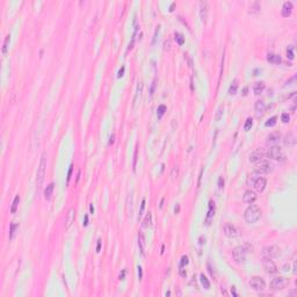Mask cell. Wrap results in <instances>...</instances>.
<instances>
[{"label":"cell","mask_w":297,"mask_h":297,"mask_svg":"<svg viewBox=\"0 0 297 297\" xmlns=\"http://www.w3.org/2000/svg\"><path fill=\"white\" fill-rule=\"evenodd\" d=\"M261 218V209L257 204H249L244 213V219L248 224H254Z\"/></svg>","instance_id":"obj_1"},{"label":"cell","mask_w":297,"mask_h":297,"mask_svg":"<svg viewBox=\"0 0 297 297\" xmlns=\"http://www.w3.org/2000/svg\"><path fill=\"white\" fill-rule=\"evenodd\" d=\"M249 252H252V246H249L248 244H244V245H240V246H237L232 251L233 260L237 263H244L246 261L247 253H249Z\"/></svg>","instance_id":"obj_2"},{"label":"cell","mask_w":297,"mask_h":297,"mask_svg":"<svg viewBox=\"0 0 297 297\" xmlns=\"http://www.w3.org/2000/svg\"><path fill=\"white\" fill-rule=\"evenodd\" d=\"M46 173H47V153L43 152L41 160H40V165L37 167V176H36V182H37V188L41 189L44 178H46Z\"/></svg>","instance_id":"obj_3"},{"label":"cell","mask_w":297,"mask_h":297,"mask_svg":"<svg viewBox=\"0 0 297 297\" xmlns=\"http://www.w3.org/2000/svg\"><path fill=\"white\" fill-rule=\"evenodd\" d=\"M273 168H274V166L272 162L269 160H265V159H261L260 161L255 162V165H254V172L258 174L271 173L273 171Z\"/></svg>","instance_id":"obj_4"},{"label":"cell","mask_w":297,"mask_h":297,"mask_svg":"<svg viewBox=\"0 0 297 297\" xmlns=\"http://www.w3.org/2000/svg\"><path fill=\"white\" fill-rule=\"evenodd\" d=\"M267 157L271 158V159H274V160H277V161H283L286 159V154H284L283 150L277 145H273L268 148V151H267Z\"/></svg>","instance_id":"obj_5"},{"label":"cell","mask_w":297,"mask_h":297,"mask_svg":"<svg viewBox=\"0 0 297 297\" xmlns=\"http://www.w3.org/2000/svg\"><path fill=\"white\" fill-rule=\"evenodd\" d=\"M288 284H289V280H288V279H286V277H283V276H279V277H275V279L272 280V282H271V289H272V290H275V291L282 290V289H284Z\"/></svg>","instance_id":"obj_6"},{"label":"cell","mask_w":297,"mask_h":297,"mask_svg":"<svg viewBox=\"0 0 297 297\" xmlns=\"http://www.w3.org/2000/svg\"><path fill=\"white\" fill-rule=\"evenodd\" d=\"M249 286H251V288L253 289V290H257V291H262L265 288H266V282H265V280L262 279V277H260V276H253V277H251V280H249Z\"/></svg>","instance_id":"obj_7"},{"label":"cell","mask_w":297,"mask_h":297,"mask_svg":"<svg viewBox=\"0 0 297 297\" xmlns=\"http://www.w3.org/2000/svg\"><path fill=\"white\" fill-rule=\"evenodd\" d=\"M261 253L263 255V258H276L280 254V247L276 245H271V246H266L262 248Z\"/></svg>","instance_id":"obj_8"},{"label":"cell","mask_w":297,"mask_h":297,"mask_svg":"<svg viewBox=\"0 0 297 297\" xmlns=\"http://www.w3.org/2000/svg\"><path fill=\"white\" fill-rule=\"evenodd\" d=\"M262 268L267 274H275L277 272V267L271 258H263L262 259Z\"/></svg>","instance_id":"obj_9"},{"label":"cell","mask_w":297,"mask_h":297,"mask_svg":"<svg viewBox=\"0 0 297 297\" xmlns=\"http://www.w3.org/2000/svg\"><path fill=\"white\" fill-rule=\"evenodd\" d=\"M223 232L229 238H236V237H238L240 234V231L237 229V226H234L233 224H230V223H226L223 226Z\"/></svg>","instance_id":"obj_10"},{"label":"cell","mask_w":297,"mask_h":297,"mask_svg":"<svg viewBox=\"0 0 297 297\" xmlns=\"http://www.w3.org/2000/svg\"><path fill=\"white\" fill-rule=\"evenodd\" d=\"M280 139H281V133L280 132H272V133H269V135L267 136L266 144L273 146V145H276L280 142Z\"/></svg>","instance_id":"obj_11"},{"label":"cell","mask_w":297,"mask_h":297,"mask_svg":"<svg viewBox=\"0 0 297 297\" xmlns=\"http://www.w3.org/2000/svg\"><path fill=\"white\" fill-rule=\"evenodd\" d=\"M208 13H209V5H208V3L207 1H200V18H201L202 22L207 21Z\"/></svg>","instance_id":"obj_12"},{"label":"cell","mask_w":297,"mask_h":297,"mask_svg":"<svg viewBox=\"0 0 297 297\" xmlns=\"http://www.w3.org/2000/svg\"><path fill=\"white\" fill-rule=\"evenodd\" d=\"M215 211H216V205H215V202L213 200L209 201V205H208V214H207V219H205V223L208 225L210 224V220L213 219V217L215 216Z\"/></svg>","instance_id":"obj_13"},{"label":"cell","mask_w":297,"mask_h":297,"mask_svg":"<svg viewBox=\"0 0 297 297\" xmlns=\"http://www.w3.org/2000/svg\"><path fill=\"white\" fill-rule=\"evenodd\" d=\"M266 186H267V180H266V178H262V176H259L258 179L255 180L254 185H253L254 189H255L258 193H262V191L265 190Z\"/></svg>","instance_id":"obj_14"},{"label":"cell","mask_w":297,"mask_h":297,"mask_svg":"<svg viewBox=\"0 0 297 297\" xmlns=\"http://www.w3.org/2000/svg\"><path fill=\"white\" fill-rule=\"evenodd\" d=\"M257 200V194L255 191L253 190H246L243 195V201L246 203V204H252L254 201Z\"/></svg>","instance_id":"obj_15"},{"label":"cell","mask_w":297,"mask_h":297,"mask_svg":"<svg viewBox=\"0 0 297 297\" xmlns=\"http://www.w3.org/2000/svg\"><path fill=\"white\" fill-rule=\"evenodd\" d=\"M74 219H76V210L74 208H70V210L67 213L66 219H65V229H70V226L74 223Z\"/></svg>","instance_id":"obj_16"},{"label":"cell","mask_w":297,"mask_h":297,"mask_svg":"<svg viewBox=\"0 0 297 297\" xmlns=\"http://www.w3.org/2000/svg\"><path fill=\"white\" fill-rule=\"evenodd\" d=\"M263 157H265L263 151L260 150V148H258V150L253 151V152H252V153L248 156V160H249L251 162H258V161H260L261 159H263Z\"/></svg>","instance_id":"obj_17"},{"label":"cell","mask_w":297,"mask_h":297,"mask_svg":"<svg viewBox=\"0 0 297 297\" xmlns=\"http://www.w3.org/2000/svg\"><path fill=\"white\" fill-rule=\"evenodd\" d=\"M281 13H282V16H284V18L290 16V15H291V13H292V3H290V1H286V3L283 4V6H282V11H281Z\"/></svg>","instance_id":"obj_18"},{"label":"cell","mask_w":297,"mask_h":297,"mask_svg":"<svg viewBox=\"0 0 297 297\" xmlns=\"http://www.w3.org/2000/svg\"><path fill=\"white\" fill-rule=\"evenodd\" d=\"M261 9V3L260 1H253L251 5H249V8H248V14H252V15H255L258 14Z\"/></svg>","instance_id":"obj_19"},{"label":"cell","mask_w":297,"mask_h":297,"mask_svg":"<svg viewBox=\"0 0 297 297\" xmlns=\"http://www.w3.org/2000/svg\"><path fill=\"white\" fill-rule=\"evenodd\" d=\"M265 88H266L265 81H257V82L253 85V92H254V94L259 95V94H261V93L265 91Z\"/></svg>","instance_id":"obj_20"},{"label":"cell","mask_w":297,"mask_h":297,"mask_svg":"<svg viewBox=\"0 0 297 297\" xmlns=\"http://www.w3.org/2000/svg\"><path fill=\"white\" fill-rule=\"evenodd\" d=\"M138 247H139L142 255H144L145 254V237H144L143 232L138 233Z\"/></svg>","instance_id":"obj_21"},{"label":"cell","mask_w":297,"mask_h":297,"mask_svg":"<svg viewBox=\"0 0 297 297\" xmlns=\"http://www.w3.org/2000/svg\"><path fill=\"white\" fill-rule=\"evenodd\" d=\"M283 143H284L286 146H294L296 144V137H295L294 133L290 132V133H288V135H286Z\"/></svg>","instance_id":"obj_22"},{"label":"cell","mask_w":297,"mask_h":297,"mask_svg":"<svg viewBox=\"0 0 297 297\" xmlns=\"http://www.w3.org/2000/svg\"><path fill=\"white\" fill-rule=\"evenodd\" d=\"M53 188H55V183L51 182L47 186L46 190H44V199L47 201H50L51 200V196H52V193H53Z\"/></svg>","instance_id":"obj_23"},{"label":"cell","mask_w":297,"mask_h":297,"mask_svg":"<svg viewBox=\"0 0 297 297\" xmlns=\"http://www.w3.org/2000/svg\"><path fill=\"white\" fill-rule=\"evenodd\" d=\"M267 62H269L272 64H280L281 63V57L276 53L269 52L268 55H267Z\"/></svg>","instance_id":"obj_24"},{"label":"cell","mask_w":297,"mask_h":297,"mask_svg":"<svg viewBox=\"0 0 297 297\" xmlns=\"http://www.w3.org/2000/svg\"><path fill=\"white\" fill-rule=\"evenodd\" d=\"M254 109H255V112H257L258 114L263 113V112L266 110V103H265V101H263V100H258V101L255 102V105H254Z\"/></svg>","instance_id":"obj_25"},{"label":"cell","mask_w":297,"mask_h":297,"mask_svg":"<svg viewBox=\"0 0 297 297\" xmlns=\"http://www.w3.org/2000/svg\"><path fill=\"white\" fill-rule=\"evenodd\" d=\"M142 91H143V82H142V81H138L136 94H135V99H133V107H135L136 103L138 102V100H139V98H141V94H142Z\"/></svg>","instance_id":"obj_26"},{"label":"cell","mask_w":297,"mask_h":297,"mask_svg":"<svg viewBox=\"0 0 297 297\" xmlns=\"http://www.w3.org/2000/svg\"><path fill=\"white\" fill-rule=\"evenodd\" d=\"M152 225V214L148 211L143 220V228H150Z\"/></svg>","instance_id":"obj_27"},{"label":"cell","mask_w":297,"mask_h":297,"mask_svg":"<svg viewBox=\"0 0 297 297\" xmlns=\"http://www.w3.org/2000/svg\"><path fill=\"white\" fill-rule=\"evenodd\" d=\"M238 80L237 79H234L232 82H231V85H230V87H229V94L230 95H234L236 93H237V91H238Z\"/></svg>","instance_id":"obj_28"},{"label":"cell","mask_w":297,"mask_h":297,"mask_svg":"<svg viewBox=\"0 0 297 297\" xmlns=\"http://www.w3.org/2000/svg\"><path fill=\"white\" fill-rule=\"evenodd\" d=\"M200 282H201V284H202V287L204 289H210V282H209V280L207 279V276L203 273L200 274Z\"/></svg>","instance_id":"obj_29"},{"label":"cell","mask_w":297,"mask_h":297,"mask_svg":"<svg viewBox=\"0 0 297 297\" xmlns=\"http://www.w3.org/2000/svg\"><path fill=\"white\" fill-rule=\"evenodd\" d=\"M19 203H20V196L16 195L13 200V203H12V207H11V213L12 214H15L16 210H18V207H19Z\"/></svg>","instance_id":"obj_30"},{"label":"cell","mask_w":297,"mask_h":297,"mask_svg":"<svg viewBox=\"0 0 297 297\" xmlns=\"http://www.w3.org/2000/svg\"><path fill=\"white\" fill-rule=\"evenodd\" d=\"M259 178V174L258 173H252V174H249L248 176H247V180H246V183L248 185V186H253L254 185V182H255V180Z\"/></svg>","instance_id":"obj_31"},{"label":"cell","mask_w":297,"mask_h":297,"mask_svg":"<svg viewBox=\"0 0 297 297\" xmlns=\"http://www.w3.org/2000/svg\"><path fill=\"white\" fill-rule=\"evenodd\" d=\"M19 228V224L16 223H11V226H9V239H13L14 238V234H15V231L16 229Z\"/></svg>","instance_id":"obj_32"},{"label":"cell","mask_w":297,"mask_h":297,"mask_svg":"<svg viewBox=\"0 0 297 297\" xmlns=\"http://www.w3.org/2000/svg\"><path fill=\"white\" fill-rule=\"evenodd\" d=\"M174 38H175L176 43L179 44V46H182V44L185 43V37H183V35L180 34V33H175V34H174Z\"/></svg>","instance_id":"obj_33"},{"label":"cell","mask_w":297,"mask_h":297,"mask_svg":"<svg viewBox=\"0 0 297 297\" xmlns=\"http://www.w3.org/2000/svg\"><path fill=\"white\" fill-rule=\"evenodd\" d=\"M167 110V108H166V106L165 105H160V106H158V109H157V115H158V117L159 118H161L162 117V115L165 114V112Z\"/></svg>","instance_id":"obj_34"},{"label":"cell","mask_w":297,"mask_h":297,"mask_svg":"<svg viewBox=\"0 0 297 297\" xmlns=\"http://www.w3.org/2000/svg\"><path fill=\"white\" fill-rule=\"evenodd\" d=\"M252 125H253V118H252V117L246 118L245 124H244V130H245V131H248V130L252 128Z\"/></svg>","instance_id":"obj_35"},{"label":"cell","mask_w":297,"mask_h":297,"mask_svg":"<svg viewBox=\"0 0 297 297\" xmlns=\"http://www.w3.org/2000/svg\"><path fill=\"white\" fill-rule=\"evenodd\" d=\"M11 41V35H7L6 36V40L4 42V46H3V55L6 56L7 55V49H8V43Z\"/></svg>","instance_id":"obj_36"},{"label":"cell","mask_w":297,"mask_h":297,"mask_svg":"<svg viewBox=\"0 0 297 297\" xmlns=\"http://www.w3.org/2000/svg\"><path fill=\"white\" fill-rule=\"evenodd\" d=\"M276 120H277V117H276V116H273V117H271L269 120L265 123V125H266V127H274V125L276 124Z\"/></svg>","instance_id":"obj_37"},{"label":"cell","mask_w":297,"mask_h":297,"mask_svg":"<svg viewBox=\"0 0 297 297\" xmlns=\"http://www.w3.org/2000/svg\"><path fill=\"white\" fill-rule=\"evenodd\" d=\"M178 174H179V168H178V166H175V167H173L172 174H171L172 180H175V178H178Z\"/></svg>","instance_id":"obj_38"},{"label":"cell","mask_w":297,"mask_h":297,"mask_svg":"<svg viewBox=\"0 0 297 297\" xmlns=\"http://www.w3.org/2000/svg\"><path fill=\"white\" fill-rule=\"evenodd\" d=\"M188 262H189L188 257H187V255H183V257L181 258V261H180V267H185V266H187Z\"/></svg>","instance_id":"obj_39"},{"label":"cell","mask_w":297,"mask_h":297,"mask_svg":"<svg viewBox=\"0 0 297 297\" xmlns=\"http://www.w3.org/2000/svg\"><path fill=\"white\" fill-rule=\"evenodd\" d=\"M281 120H282V122H283V123H288L290 121V116L287 113H283L281 115Z\"/></svg>","instance_id":"obj_40"},{"label":"cell","mask_w":297,"mask_h":297,"mask_svg":"<svg viewBox=\"0 0 297 297\" xmlns=\"http://www.w3.org/2000/svg\"><path fill=\"white\" fill-rule=\"evenodd\" d=\"M217 112H218V113H217V115H216V121H219V120H220V117H222V115H223V112H224V107L220 106V107L218 108Z\"/></svg>","instance_id":"obj_41"},{"label":"cell","mask_w":297,"mask_h":297,"mask_svg":"<svg viewBox=\"0 0 297 297\" xmlns=\"http://www.w3.org/2000/svg\"><path fill=\"white\" fill-rule=\"evenodd\" d=\"M72 172H73V165H71V166H70V168H69V172H67V178H66V185H69V182H70V180H71Z\"/></svg>","instance_id":"obj_42"},{"label":"cell","mask_w":297,"mask_h":297,"mask_svg":"<svg viewBox=\"0 0 297 297\" xmlns=\"http://www.w3.org/2000/svg\"><path fill=\"white\" fill-rule=\"evenodd\" d=\"M287 57H288L289 59H294V48H292V47H290V48L287 49Z\"/></svg>","instance_id":"obj_43"},{"label":"cell","mask_w":297,"mask_h":297,"mask_svg":"<svg viewBox=\"0 0 297 297\" xmlns=\"http://www.w3.org/2000/svg\"><path fill=\"white\" fill-rule=\"evenodd\" d=\"M145 199H143L142 200V204H141V210H139V216H138V219L142 217V215H143V213H144V209H145Z\"/></svg>","instance_id":"obj_44"},{"label":"cell","mask_w":297,"mask_h":297,"mask_svg":"<svg viewBox=\"0 0 297 297\" xmlns=\"http://www.w3.org/2000/svg\"><path fill=\"white\" fill-rule=\"evenodd\" d=\"M137 154H138V147H136L135 150V156H133V172H136V164H137Z\"/></svg>","instance_id":"obj_45"},{"label":"cell","mask_w":297,"mask_h":297,"mask_svg":"<svg viewBox=\"0 0 297 297\" xmlns=\"http://www.w3.org/2000/svg\"><path fill=\"white\" fill-rule=\"evenodd\" d=\"M218 188H219V189L224 188V178H223V176H219V178H218Z\"/></svg>","instance_id":"obj_46"},{"label":"cell","mask_w":297,"mask_h":297,"mask_svg":"<svg viewBox=\"0 0 297 297\" xmlns=\"http://www.w3.org/2000/svg\"><path fill=\"white\" fill-rule=\"evenodd\" d=\"M179 273H180V276H181V277H186V276H187V272H186V269H183V267H180Z\"/></svg>","instance_id":"obj_47"},{"label":"cell","mask_w":297,"mask_h":297,"mask_svg":"<svg viewBox=\"0 0 297 297\" xmlns=\"http://www.w3.org/2000/svg\"><path fill=\"white\" fill-rule=\"evenodd\" d=\"M138 277H139V280H142L143 279V269H142V267L141 266H138Z\"/></svg>","instance_id":"obj_48"},{"label":"cell","mask_w":297,"mask_h":297,"mask_svg":"<svg viewBox=\"0 0 297 297\" xmlns=\"http://www.w3.org/2000/svg\"><path fill=\"white\" fill-rule=\"evenodd\" d=\"M124 70H125V67H124V66H122V67H121V70L118 71V74H117V77H118V78H121V77L123 76V73H124Z\"/></svg>","instance_id":"obj_49"},{"label":"cell","mask_w":297,"mask_h":297,"mask_svg":"<svg viewBox=\"0 0 297 297\" xmlns=\"http://www.w3.org/2000/svg\"><path fill=\"white\" fill-rule=\"evenodd\" d=\"M207 266H208V271H209V273H210L211 277H215V274H214V272H213V268H211V266H210V263H208Z\"/></svg>","instance_id":"obj_50"},{"label":"cell","mask_w":297,"mask_h":297,"mask_svg":"<svg viewBox=\"0 0 297 297\" xmlns=\"http://www.w3.org/2000/svg\"><path fill=\"white\" fill-rule=\"evenodd\" d=\"M82 224H84V226H87V225H88V216H87V215H85V218H84V223H82Z\"/></svg>","instance_id":"obj_51"},{"label":"cell","mask_w":297,"mask_h":297,"mask_svg":"<svg viewBox=\"0 0 297 297\" xmlns=\"http://www.w3.org/2000/svg\"><path fill=\"white\" fill-rule=\"evenodd\" d=\"M179 211H180V204H176L175 208H174V213H175V214H179Z\"/></svg>","instance_id":"obj_52"},{"label":"cell","mask_w":297,"mask_h":297,"mask_svg":"<svg viewBox=\"0 0 297 297\" xmlns=\"http://www.w3.org/2000/svg\"><path fill=\"white\" fill-rule=\"evenodd\" d=\"M170 48H171V42H170V41H166V42H165V49H166V50H170Z\"/></svg>","instance_id":"obj_53"},{"label":"cell","mask_w":297,"mask_h":297,"mask_svg":"<svg viewBox=\"0 0 297 297\" xmlns=\"http://www.w3.org/2000/svg\"><path fill=\"white\" fill-rule=\"evenodd\" d=\"M199 240H200V245H203V244L205 243V238H204L203 236H201V237H200V239H199Z\"/></svg>","instance_id":"obj_54"},{"label":"cell","mask_w":297,"mask_h":297,"mask_svg":"<svg viewBox=\"0 0 297 297\" xmlns=\"http://www.w3.org/2000/svg\"><path fill=\"white\" fill-rule=\"evenodd\" d=\"M101 251V240H98V245H96V252Z\"/></svg>","instance_id":"obj_55"},{"label":"cell","mask_w":297,"mask_h":297,"mask_svg":"<svg viewBox=\"0 0 297 297\" xmlns=\"http://www.w3.org/2000/svg\"><path fill=\"white\" fill-rule=\"evenodd\" d=\"M231 294H232L233 296H238V294H237V291H236V288H234V287H232V288H231Z\"/></svg>","instance_id":"obj_56"},{"label":"cell","mask_w":297,"mask_h":297,"mask_svg":"<svg viewBox=\"0 0 297 297\" xmlns=\"http://www.w3.org/2000/svg\"><path fill=\"white\" fill-rule=\"evenodd\" d=\"M295 79H296V77H292L290 80H288V81L286 82V85H291V82H292V81H295Z\"/></svg>","instance_id":"obj_57"},{"label":"cell","mask_w":297,"mask_h":297,"mask_svg":"<svg viewBox=\"0 0 297 297\" xmlns=\"http://www.w3.org/2000/svg\"><path fill=\"white\" fill-rule=\"evenodd\" d=\"M114 138H115V135H112V136H110V138H109V145L114 143Z\"/></svg>","instance_id":"obj_58"},{"label":"cell","mask_w":297,"mask_h":297,"mask_svg":"<svg viewBox=\"0 0 297 297\" xmlns=\"http://www.w3.org/2000/svg\"><path fill=\"white\" fill-rule=\"evenodd\" d=\"M90 211H91V214H94V207H93V204H90Z\"/></svg>","instance_id":"obj_59"},{"label":"cell","mask_w":297,"mask_h":297,"mask_svg":"<svg viewBox=\"0 0 297 297\" xmlns=\"http://www.w3.org/2000/svg\"><path fill=\"white\" fill-rule=\"evenodd\" d=\"M124 275H125V271H123L122 274H120V280H123V279H124Z\"/></svg>","instance_id":"obj_60"},{"label":"cell","mask_w":297,"mask_h":297,"mask_svg":"<svg viewBox=\"0 0 297 297\" xmlns=\"http://www.w3.org/2000/svg\"><path fill=\"white\" fill-rule=\"evenodd\" d=\"M174 7H175V3H173L172 5H171V8H170V12H173L174 11Z\"/></svg>","instance_id":"obj_61"},{"label":"cell","mask_w":297,"mask_h":297,"mask_svg":"<svg viewBox=\"0 0 297 297\" xmlns=\"http://www.w3.org/2000/svg\"><path fill=\"white\" fill-rule=\"evenodd\" d=\"M162 203H164V199H161V201H160V204H159V208H160V209L162 208Z\"/></svg>","instance_id":"obj_62"},{"label":"cell","mask_w":297,"mask_h":297,"mask_svg":"<svg viewBox=\"0 0 297 297\" xmlns=\"http://www.w3.org/2000/svg\"><path fill=\"white\" fill-rule=\"evenodd\" d=\"M246 94H247V87L244 88V93H243V95H246Z\"/></svg>","instance_id":"obj_63"},{"label":"cell","mask_w":297,"mask_h":297,"mask_svg":"<svg viewBox=\"0 0 297 297\" xmlns=\"http://www.w3.org/2000/svg\"><path fill=\"white\" fill-rule=\"evenodd\" d=\"M294 273H296V262H294V271H292Z\"/></svg>","instance_id":"obj_64"}]
</instances>
